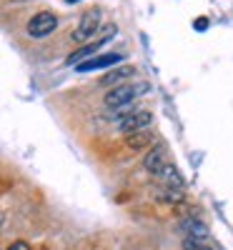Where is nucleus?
Masks as SVG:
<instances>
[{"mask_svg": "<svg viewBox=\"0 0 233 250\" xmlns=\"http://www.w3.org/2000/svg\"><path fill=\"white\" fill-rule=\"evenodd\" d=\"M148 90H151L148 83H123V85H116L108 95H105V105L113 108V110H125L133 100H138Z\"/></svg>", "mask_w": 233, "mask_h": 250, "instance_id": "1", "label": "nucleus"}, {"mask_svg": "<svg viewBox=\"0 0 233 250\" xmlns=\"http://www.w3.org/2000/svg\"><path fill=\"white\" fill-rule=\"evenodd\" d=\"M116 33H118V28H116L113 23H111V25H105V28H103V33H100V35L93 40V43H86L80 50H75V53H73V55H70L66 62H68V65H78V62H83V60L93 58V55H95V53H98V50H100L105 43H108V40H111Z\"/></svg>", "mask_w": 233, "mask_h": 250, "instance_id": "2", "label": "nucleus"}, {"mask_svg": "<svg viewBox=\"0 0 233 250\" xmlns=\"http://www.w3.org/2000/svg\"><path fill=\"white\" fill-rule=\"evenodd\" d=\"M100 8H91V10H86L80 15V23H78V28H75V33H73V40L75 43H88V40L98 33V28H100Z\"/></svg>", "mask_w": 233, "mask_h": 250, "instance_id": "3", "label": "nucleus"}, {"mask_svg": "<svg viewBox=\"0 0 233 250\" xmlns=\"http://www.w3.org/2000/svg\"><path fill=\"white\" fill-rule=\"evenodd\" d=\"M58 28V18H55V13H38V15H33L30 20H28V35L30 38H46V35H50L53 30Z\"/></svg>", "mask_w": 233, "mask_h": 250, "instance_id": "4", "label": "nucleus"}, {"mask_svg": "<svg viewBox=\"0 0 233 250\" xmlns=\"http://www.w3.org/2000/svg\"><path fill=\"white\" fill-rule=\"evenodd\" d=\"M153 123V115L148 110H140V113H125L118 123L120 133L125 135H133V133H140V130H148V125Z\"/></svg>", "mask_w": 233, "mask_h": 250, "instance_id": "5", "label": "nucleus"}, {"mask_svg": "<svg viewBox=\"0 0 233 250\" xmlns=\"http://www.w3.org/2000/svg\"><path fill=\"white\" fill-rule=\"evenodd\" d=\"M123 60L120 53H105V55H95V58H88L75 65L78 73H91V70H103V68H111V65H118Z\"/></svg>", "mask_w": 233, "mask_h": 250, "instance_id": "6", "label": "nucleus"}, {"mask_svg": "<svg viewBox=\"0 0 233 250\" xmlns=\"http://www.w3.org/2000/svg\"><path fill=\"white\" fill-rule=\"evenodd\" d=\"M165 163H168V148H165L163 143H156L153 148L145 153V158H143L145 170H148V173H153V175H156V173L163 168Z\"/></svg>", "mask_w": 233, "mask_h": 250, "instance_id": "7", "label": "nucleus"}, {"mask_svg": "<svg viewBox=\"0 0 233 250\" xmlns=\"http://www.w3.org/2000/svg\"><path fill=\"white\" fill-rule=\"evenodd\" d=\"M156 175H158V180H161L165 188H173V190H183V178H181L178 168H176V165H173L171 160H168V163L163 165V168H161Z\"/></svg>", "mask_w": 233, "mask_h": 250, "instance_id": "8", "label": "nucleus"}, {"mask_svg": "<svg viewBox=\"0 0 233 250\" xmlns=\"http://www.w3.org/2000/svg\"><path fill=\"white\" fill-rule=\"evenodd\" d=\"M181 230L186 233V238H193V240L210 238L208 225H206V223H201L198 218H183V220H181Z\"/></svg>", "mask_w": 233, "mask_h": 250, "instance_id": "9", "label": "nucleus"}, {"mask_svg": "<svg viewBox=\"0 0 233 250\" xmlns=\"http://www.w3.org/2000/svg\"><path fill=\"white\" fill-rule=\"evenodd\" d=\"M131 75H136V68L133 65H123L118 70H111L105 78H100V85H118V83H123L125 78H131Z\"/></svg>", "mask_w": 233, "mask_h": 250, "instance_id": "10", "label": "nucleus"}, {"mask_svg": "<svg viewBox=\"0 0 233 250\" xmlns=\"http://www.w3.org/2000/svg\"><path fill=\"white\" fill-rule=\"evenodd\" d=\"M183 250H226V248L218 240H213V238H203V240L186 238L183 240Z\"/></svg>", "mask_w": 233, "mask_h": 250, "instance_id": "11", "label": "nucleus"}, {"mask_svg": "<svg viewBox=\"0 0 233 250\" xmlns=\"http://www.w3.org/2000/svg\"><path fill=\"white\" fill-rule=\"evenodd\" d=\"M148 143H153V138H151V133H148V130L133 133V135L128 138V145H131V148H143V145H148Z\"/></svg>", "mask_w": 233, "mask_h": 250, "instance_id": "12", "label": "nucleus"}, {"mask_svg": "<svg viewBox=\"0 0 233 250\" xmlns=\"http://www.w3.org/2000/svg\"><path fill=\"white\" fill-rule=\"evenodd\" d=\"M161 195H163L165 203H181V200H183V193H181V190H173V188H163Z\"/></svg>", "mask_w": 233, "mask_h": 250, "instance_id": "13", "label": "nucleus"}, {"mask_svg": "<svg viewBox=\"0 0 233 250\" xmlns=\"http://www.w3.org/2000/svg\"><path fill=\"white\" fill-rule=\"evenodd\" d=\"M8 250H30V245H28L25 240H15V243L8 245Z\"/></svg>", "mask_w": 233, "mask_h": 250, "instance_id": "14", "label": "nucleus"}, {"mask_svg": "<svg viewBox=\"0 0 233 250\" xmlns=\"http://www.w3.org/2000/svg\"><path fill=\"white\" fill-rule=\"evenodd\" d=\"M193 28H196L198 33H203V30L208 28V20H206V18H198V20H196V23H193Z\"/></svg>", "mask_w": 233, "mask_h": 250, "instance_id": "15", "label": "nucleus"}, {"mask_svg": "<svg viewBox=\"0 0 233 250\" xmlns=\"http://www.w3.org/2000/svg\"><path fill=\"white\" fill-rule=\"evenodd\" d=\"M66 3H68V5H73V3H80V0H66Z\"/></svg>", "mask_w": 233, "mask_h": 250, "instance_id": "16", "label": "nucleus"}]
</instances>
